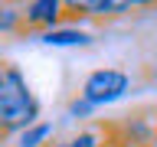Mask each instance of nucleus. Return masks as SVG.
<instances>
[{"label": "nucleus", "instance_id": "f257e3e1", "mask_svg": "<svg viewBox=\"0 0 157 147\" xmlns=\"http://www.w3.org/2000/svg\"><path fill=\"white\" fill-rule=\"evenodd\" d=\"M39 121V98L33 95L26 75L17 62L0 59V127L10 137Z\"/></svg>", "mask_w": 157, "mask_h": 147}, {"label": "nucleus", "instance_id": "f03ea898", "mask_svg": "<svg viewBox=\"0 0 157 147\" xmlns=\"http://www.w3.org/2000/svg\"><path fill=\"white\" fill-rule=\"evenodd\" d=\"M128 92H131V72H124V69H118V66L92 69V72L82 78V85H78V95L85 98L95 111L105 108V105L121 101Z\"/></svg>", "mask_w": 157, "mask_h": 147}, {"label": "nucleus", "instance_id": "7ed1b4c3", "mask_svg": "<svg viewBox=\"0 0 157 147\" xmlns=\"http://www.w3.org/2000/svg\"><path fill=\"white\" fill-rule=\"evenodd\" d=\"M56 26H69L66 0H29V3H23V29L49 33Z\"/></svg>", "mask_w": 157, "mask_h": 147}, {"label": "nucleus", "instance_id": "20e7f679", "mask_svg": "<svg viewBox=\"0 0 157 147\" xmlns=\"http://www.w3.org/2000/svg\"><path fill=\"white\" fill-rule=\"evenodd\" d=\"M154 118L157 111H131V115H121L118 121H101L105 131L124 144H134V147H147L151 144V134H154Z\"/></svg>", "mask_w": 157, "mask_h": 147}, {"label": "nucleus", "instance_id": "39448f33", "mask_svg": "<svg viewBox=\"0 0 157 147\" xmlns=\"http://www.w3.org/2000/svg\"><path fill=\"white\" fill-rule=\"evenodd\" d=\"M39 39L46 46H56V49H72V46H88L92 43V33L82 26H56L49 33H39Z\"/></svg>", "mask_w": 157, "mask_h": 147}, {"label": "nucleus", "instance_id": "423d86ee", "mask_svg": "<svg viewBox=\"0 0 157 147\" xmlns=\"http://www.w3.org/2000/svg\"><path fill=\"white\" fill-rule=\"evenodd\" d=\"M49 147H105V127L101 124H85V127H78L75 134L52 141Z\"/></svg>", "mask_w": 157, "mask_h": 147}, {"label": "nucleus", "instance_id": "0eeeda50", "mask_svg": "<svg viewBox=\"0 0 157 147\" xmlns=\"http://www.w3.org/2000/svg\"><path fill=\"white\" fill-rule=\"evenodd\" d=\"M131 10L134 3L128 0H85V20H118Z\"/></svg>", "mask_w": 157, "mask_h": 147}, {"label": "nucleus", "instance_id": "6e6552de", "mask_svg": "<svg viewBox=\"0 0 157 147\" xmlns=\"http://www.w3.org/2000/svg\"><path fill=\"white\" fill-rule=\"evenodd\" d=\"M52 134H56V127L49 121H36L33 127H26V131L17 134V144L13 147H49L52 144Z\"/></svg>", "mask_w": 157, "mask_h": 147}, {"label": "nucleus", "instance_id": "1a4fd4ad", "mask_svg": "<svg viewBox=\"0 0 157 147\" xmlns=\"http://www.w3.org/2000/svg\"><path fill=\"white\" fill-rule=\"evenodd\" d=\"M23 29V7L17 3H0V36H20Z\"/></svg>", "mask_w": 157, "mask_h": 147}, {"label": "nucleus", "instance_id": "9d476101", "mask_svg": "<svg viewBox=\"0 0 157 147\" xmlns=\"http://www.w3.org/2000/svg\"><path fill=\"white\" fill-rule=\"evenodd\" d=\"M66 115L72 118V121H88V118L95 115V108H92V105L85 101V98H82V95L75 92V95L69 98V105H66Z\"/></svg>", "mask_w": 157, "mask_h": 147}, {"label": "nucleus", "instance_id": "9b49d317", "mask_svg": "<svg viewBox=\"0 0 157 147\" xmlns=\"http://www.w3.org/2000/svg\"><path fill=\"white\" fill-rule=\"evenodd\" d=\"M101 127H105V124H101ZM105 147H134V144H124V141H118V137H111L105 131Z\"/></svg>", "mask_w": 157, "mask_h": 147}, {"label": "nucleus", "instance_id": "f8f14e48", "mask_svg": "<svg viewBox=\"0 0 157 147\" xmlns=\"http://www.w3.org/2000/svg\"><path fill=\"white\" fill-rule=\"evenodd\" d=\"M147 82H154V85H157V59L147 66Z\"/></svg>", "mask_w": 157, "mask_h": 147}, {"label": "nucleus", "instance_id": "ddd939ff", "mask_svg": "<svg viewBox=\"0 0 157 147\" xmlns=\"http://www.w3.org/2000/svg\"><path fill=\"white\" fill-rule=\"evenodd\" d=\"M147 147H157V118H154V134H151V144Z\"/></svg>", "mask_w": 157, "mask_h": 147}, {"label": "nucleus", "instance_id": "4468645a", "mask_svg": "<svg viewBox=\"0 0 157 147\" xmlns=\"http://www.w3.org/2000/svg\"><path fill=\"white\" fill-rule=\"evenodd\" d=\"M7 141H10V134L3 131V127H0V147H7Z\"/></svg>", "mask_w": 157, "mask_h": 147}]
</instances>
